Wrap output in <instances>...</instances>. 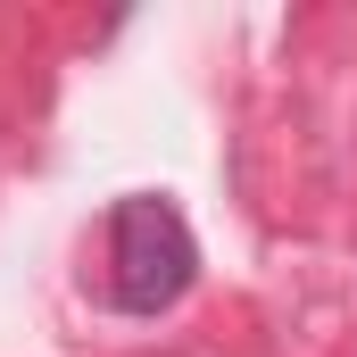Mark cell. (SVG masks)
I'll use <instances>...</instances> for the list:
<instances>
[{
  "mask_svg": "<svg viewBox=\"0 0 357 357\" xmlns=\"http://www.w3.org/2000/svg\"><path fill=\"white\" fill-rule=\"evenodd\" d=\"M199 274V241L167 191H125L108 208V307L167 316Z\"/></svg>",
  "mask_w": 357,
  "mask_h": 357,
  "instance_id": "6da1fadb",
  "label": "cell"
}]
</instances>
